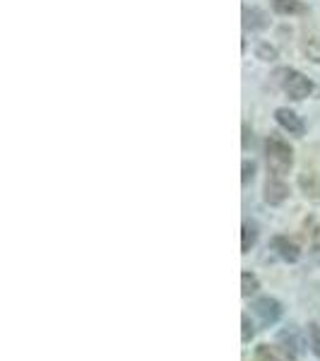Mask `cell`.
Wrapping results in <instances>:
<instances>
[{"instance_id":"cell-11","label":"cell","mask_w":320,"mask_h":361,"mask_svg":"<svg viewBox=\"0 0 320 361\" xmlns=\"http://www.w3.org/2000/svg\"><path fill=\"white\" fill-rule=\"evenodd\" d=\"M272 8L279 15H296V13H304V3L301 0H272Z\"/></svg>"},{"instance_id":"cell-10","label":"cell","mask_w":320,"mask_h":361,"mask_svg":"<svg viewBox=\"0 0 320 361\" xmlns=\"http://www.w3.org/2000/svg\"><path fill=\"white\" fill-rule=\"evenodd\" d=\"M243 25H246V29H265L267 17L263 10H258V8L243 10Z\"/></svg>"},{"instance_id":"cell-9","label":"cell","mask_w":320,"mask_h":361,"mask_svg":"<svg viewBox=\"0 0 320 361\" xmlns=\"http://www.w3.org/2000/svg\"><path fill=\"white\" fill-rule=\"evenodd\" d=\"M255 361H294L289 357L287 352H284L282 347H270V345H260L255 349Z\"/></svg>"},{"instance_id":"cell-7","label":"cell","mask_w":320,"mask_h":361,"mask_svg":"<svg viewBox=\"0 0 320 361\" xmlns=\"http://www.w3.org/2000/svg\"><path fill=\"white\" fill-rule=\"evenodd\" d=\"M289 195V188L282 183L277 176H270L265 183V202H270V205H282L284 200H287Z\"/></svg>"},{"instance_id":"cell-2","label":"cell","mask_w":320,"mask_h":361,"mask_svg":"<svg viewBox=\"0 0 320 361\" xmlns=\"http://www.w3.org/2000/svg\"><path fill=\"white\" fill-rule=\"evenodd\" d=\"M253 313L260 318L263 328H272L282 318V304L277 299H272V296H260V299L253 301Z\"/></svg>"},{"instance_id":"cell-13","label":"cell","mask_w":320,"mask_h":361,"mask_svg":"<svg viewBox=\"0 0 320 361\" xmlns=\"http://www.w3.org/2000/svg\"><path fill=\"white\" fill-rule=\"evenodd\" d=\"M243 234H241V253H248L255 246V238H258V231H255L253 224H243Z\"/></svg>"},{"instance_id":"cell-14","label":"cell","mask_w":320,"mask_h":361,"mask_svg":"<svg viewBox=\"0 0 320 361\" xmlns=\"http://www.w3.org/2000/svg\"><path fill=\"white\" fill-rule=\"evenodd\" d=\"M301 49H304L306 58H311L313 63H320V37H308Z\"/></svg>"},{"instance_id":"cell-19","label":"cell","mask_w":320,"mask_h":361,"mask_svg":"<svg viewBox=\"0 0 320 361\" xmlns=\"http://www.w3.org/2000/svg\"><path fill=\"white\" fill-rule=\"evenodd\" d=\"M246 145H248V128L243 126V147H246Z\"/></svg>"},{"instance_id":"cell-17","label":"cell","mask_w":320,"mask_h":361,"mask_svg":"<svg viewBox=\"0 0 320 361\" xmlns=\"http://www.w3.org/2000/svg\"><path fill=\"white\" fill-rule=\"evenodd\" d=\"M258 58H263V61H275L277 58V49L270 44H260L258 46Z\"/></svg>"},{"instance_id":"cell-12","label":"cell","mask_w":320,"mask_h":361,"mask_svg":"<svg viewBox=\"0 0 320 361\" xmlns=\"http://www.w3.org/2000/svg\"><path fill=\"white\" fill-rule=\"evenodd\" d=\"M260 289V279L253 275V272H243L241 275V294L246 296V299H251L253 294H258Z\"/></svg>"},{"instance_id":"cell-16","label":"cell","mask_w":320,"mask_h":361,"mask_svg":"<svg viewBox=\"0 0 320 361\" xmlns=\"http://www.w3.org/2000/svg\"><path fill=\"white\" fill-rule=\"evenodd\" d=\"M241 340L243 342H246V345H248V342H251L253 340V335H255V330H253V323H251V318H248L246 316V313H243V316H241Z\"/></svg>"},{"instance_id":"cell-1","label":"cell","mask_w":320,"mask_h":361,"mask_svg":"<svg viewBox=\"0 0 320 361\" xmlns=\"http://www.w3.org/2000/svg\"><path fill=\"white\" fill-rule=\"evenodd\" d=\"M265 157H267V166H270V171L275 173V176H284V173H289V169H292V164H294L292 147L277 137H270L265 142Z\"/></svg>"},{"instance_id":"cell-4","label":"cell","mask_w":320,"mask_h":361,"mask_svg":"<svg viewBox=\"0 0 320 361\" xmlns=\"http://www.w3.org/2000/svg\"><path fill=\"white\" fill-rule=\"evenodd\" d=\"M277 345L284 349V352L289 354L294 361L304 354V337H301L299 333V328L296 325H289V328H284V330H279V335H277Z\"/></svg>"},{"instance_id":"cell-15","label":"cell","mask_w":320,"mask_h":361,"mask_svg":"<svg viewBox=\"0 0 320 361\" xmlns=\"http://www.w3.org/2000/svg\"><path fill=\"white\" fill-rule=\"evenodd\" d=\"M308 347H311V352L320 359V325L318 323H308Z\"/></svg>"},{"instance_id":"cell-6","label":"cell","mask_w":320,"mask_h":361,"mask_svg":"<svg viewBox=\"0 0 320 361\" xmlns=\"http://www.w3.org/2000/svg\"><path fill=\"white\" fill-rule=\"evenodd\" d=\"M272 248L277 250V255L287 263H296L301 258V248L294 241H289L287 236H275L272 238Z\"/></svg>"},{"instance_id":"cell-8","label":"cell","mask_w":320,"mask_h":361,"mask_svg":"<svg viewBox=\"0 0 320 361\" xmlns=\"http://www.w3.org/2000/svg\"><path fill=\"white\" fill-rule=\"evenodd\" d=\"M299 185L301 190H304V195L308 197V200H320V176L316 171H306L299 176Z\"/></svg>"},{"instance_id":"cell-5","label":"cell","mask_w":320,"mask_h":361,"mask_svg":"<svg viewBox=\"0 0 320 361\" xmlns=\"http://www.w3.org/2000/svg\"><path fill=\"white\" fill-rule=\"evenodd\" d=\"M275 118H277V123L289 133V135H296V137L304 135V130H306L304 121H301L294 111H289V109H277Z\"/></svg>"},{"instance_id":"cell-3","label":"cell","mask_w":320,"mask_h":361,"mask_svg":"<svg viewBox=\"0 0 320 361\" xmlns=\"http://www.w3.org/2000/svg\"><path fill=\"white\" fill-rule=\"evenodd\" d=\"M282 87H284V92H287L289 97L296 99V102H301V99H306V97L313 92L311 80H308L306 75L296 73V70H287V73H284V78H282Z\"/></svg>"},{"instance_id":"cell-18","label":"cell","mask_w":320,"mask_h":361,"mask_svg":"<svg viewBox=\"0 0 320 361\" xmlns=\"http://www.w3.org/2000/svg\"><path fill=\"white\" fill-rule=\"evenodd\" d=\"M253 171H255V164L253 161H243V185L253 178Z\"/></svg>"}]
</instances>
